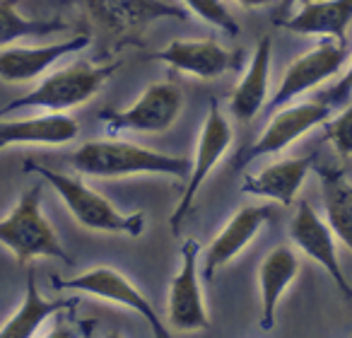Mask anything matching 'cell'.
<instances>
[{
  "label": "cell",
  "instance_id": "cell-15",
  "mask_svg": "<svg viewBox=\"0 0 352 338\" xmlns=\"http://www.w3.org/2000/svg\"><path fill=\"white\" fill-rule=\"evenodd\" d=\"M273 206H244L241 211H236L227 220V225L217 232L215 240L208 244L206 256H203V261H206V271H203L206 278H212L215 271H220L232 259H236L256 240L261 227L273 218Z\"/></svg>",
  "mask_w": 352,
  "mask_h": 338
},
{
  "label": "cell",
  "instance_id": "cell-5",
  "mask_svg": "<svg viewBox=\"0 0 352 338\" xmlns=\"http://www.w3.org/2000/svg\"><path fill=\"white\" fill-rule=\"evenodd\" d=\"M82 6L116 46L140 44V36L157 20L186 22L191 17L186 8L166 0H82Z\"/></svg>",
  "mask_w": 352,
  "mask_h": 338
},
{
  "label": "cell",
  "instance_id": "cell-10",
  "mask_svg": "<svg viewBox=\"0 0 352 338\" xmlns=\"http://www.w3.org/2000/svg\"><path fill=\"white\" fill-rule=\"evenodd\" d=\"M345 59L347 46L338 44L333 39L318 41L314 49H309L307 54H302L287 65V70H285L283 80L278 85V92L270 99V109L287 107L297 97H302L304 92L318 87L326 80L336 78L340 73Z\"/></svg>",
  "mask_w": 352,
  "mask_h": 338
},
{
  "label": "cell",
  "instance_id": "cell-8",
  "mask_svg": "<svg viewBox=\"0 0 352 338\" xmlns=\"http://www.w3.org/2000/svg\"><path fill=\"white\" fill-rule=\"evenodd\" d=\"M232 140H234V133H232V126L227 121V116L222 114L220 104L212 99L210 109H208V116L203 121L201 128V138H198V150H196V160L191 165V174L186 179V189L182 193V201L176 203L174 213H171L169 222L174 235L182 230L184 220L191 213L193 203H196V196L201 191V187L206 184V179L210 177V172L220 165V160L227 155Z\"/></svg>",
  "mask_w": 352,
  "mask_h": 338
},
{
  "label": "cell",
  "instance_id": "cell-22",
  "mask_svg": "<svg viewBox=\"0 0 352 338\" xmlns=\"http://www.w3.org/2000/svg\"><path fill=\"white\" fill-rule=\"evenodd\" d=\"M318 182H321L328 227L333 230L336 240H340L352 251V184L340 169H328V167H318Z\"/></svg>",
  "mask_w": 352,
  "mask_h": 338
},
{
  "label": "cell",
  "instance_id": "cell-2",
  "mask_svg": "<svg viewBox=\"0 0 352 338\" xmlns=\"http://www.w3.org/2000/svg\"><path fill=\"white\" fill-rule=\"evenodd\" d=\"M118 68H121V61L97 65L87 63V61H75V63L65 65L56 73H49L34 89L6 104L0 109V116H8L12 112H20V109H41L46 114H65L68 109L82 107L111 80V75Z\"/></svg>",
  "mask_w": 352,
  "mask_h": 338
},
{
  "label": "cell",
  "instance_id": "cell-31",
  "mask_svg": "<svg viewBox=\"0 0 352 338\" xmlns=\"http://www.w3.org/2000/svg\"><path fill=\"white\" fill-rule=\"evenodd\" d=\"M350 338H352V336H350Z\"/></svg>",
  "mask_w": 352,
  "mask_h": 338
},
{
  "label": "cell",
  "instance_id": "cell-4",
  "mask_svg": "<svg viewBox=\"0 0 352 338\" xmlns=\"http://www.w3.org/2000/svg\"><path fill=\"white\" fill-rule=\"evenodd\" d=\"M0 244L12 251L20 266L34 259H58L63 264H73L49 218L41 211V187L25 191L17 198L15 208L6 218H0Z\"/></svg>",
  "mask_w": 352,
  "mask_h": 338
},
{
  "label": "cell",
  "instance_id": "cell-26",
  "mask_svg": "<svg viewBox=\"0 0 352 338\" xmlns=\"http://www.w3.org/2000/svg\"><path fill=\"white\" fill-rule=\"evenodd\" d=\"M350 94H352V59H350L347 70L342 73V78H338V83L328 89V94L321 99V102H326L328 107H333V104H338V102H345Z\"/></svg>",
  "mask_w": 352,
  "mask_h": 338
},
{
  "label": "cell",
  "instance_id": "cell-13",
  "mask_svg": "<svg viewBox=\"0 0 352 338\" xmlns=\"http://www.w3.org/2000/svg\"><path fill=\"white\" fill-rule=\"evenodd\" d=\"M157 61L179 73L215 80L241 65V51H230L210 39H174L155 54Z\"/></svg>",
  "mask_w": 352,
  "mask_h": 338
},
{
  "label": "cell",
  "instance_id": "cell-21",
  "mask_svg": "<svg viewBox=\"0 0 352 338\" xmlns=\"http://www.w3.org/2000/svg\"><path fill=\"white\" fill-rule=\"evenodd\" d=\"M78 299H49L36 288L34 271L27 275V293L17 312L0 326V338H34V333L49 321L51 317L73 309Z\"/></svg>",
  "mask_w": 352,
  "mask_h": 338
},
{
  "label": "cell",
  "instance_id": "cell-11",
  "mask_svg": "<svg viewBox=\"0 0 352 338\" xmlns=\"http://www.w3.org/2000/svg\"><path fill=\"white\" fill-rule=\"evenodd\" d=\"M198 242L186 240L182 246V268L171 280L169 288V324L176 331L191 333L203 331L210 326V317H208L206 299H203L201 280H198Z\"/></svg>",
  "mask_w": 352,
  "mask_h": 338
},
{
  "label": "cell",
  "instance_id": "cell-14",
  "mask_svg": "<svg viewBox=\"0 0 352 338\" xmlns=\"http://www.w3.org/2000/svg\"><path fill=\"white\" fill-rule=\"evenodd\" d=\"M89 44H92V36L82 32L73 39H63L46 46H8L0 51V80L10 85L32 83V80L41 78L60 59L78 54V51L87 49Z\"/></svg>",
  "mask_w": 352,
  "mask_h": 338
},
{
  "label": "cell",
  "instance_id": "cell-23",
  "mask_svg": "<svg viewBox=\"0 0 352 338\" xmlns=\"http://www.w3.org/2000/svg\"><path fill=\"white\" fill-rule=\"evenodd\" d=\"M68 25L58 17H25L17 10V0H0V49H8L17 39H32V36H49L65 32Z\"/></svg>",
  "mask_w": 352,
  "mask_h": 338
},
{
  "label": "cell",
  "instance_id": "cell-19",
  "mask_svg": "<svg viewBox=\"0 0 352 338\" xmlns=\"http://www.w3.org/2000/svg\"><path fill=\"white\" fill-rule=\"evenodd\" d=\"M270 63H273V39L261 36L249 61V68H246L244 78L239 80L230 99V114L236 121H254L263 109V104L268 102Z\"/></svg>",
  "mask_w": 352,
  "mask_h": 338
},
{
  "label": "cell",
  "instance_id": "cell-24",
  "mask_svg": "<svg viewBox=\"0 0 352 338\" xmlns=\"http://www.w3.org/2000/svg\"><path fill=\"white\" fill-rule=\"evenodd\" d=\"M184 6L191 15H196L198 20L208 22V25L217 27L225 34L236 36L239 34V25H236L234 15L230 12V8L222 0H184Z\"/></svg>",
  "mask_w": 352,
  "mask_h": 338
},
{
  "label": "cell",
  "instance_id": "cell-28",
  "mask_svg": "<svg viewBox=\"0 0 352 338\" xmlns=\"http://www.w3.org/2000/svg\"><path fill=\"white\" fill-rule=\"evenodd\" d=\"M236 6H241V8H246V10H256V8H265V6H270L273 0H234Z\"/></svg>",
  "mask_w": 352,
  "mask_h": 338
},
{
  "label": "cell",
  "instance_id": "cell-7",
  "mask_svg": "<svg viewBox=\"0 0 352 338\" xmlns=\"http://www.w3.org/2000/svg\"><path fill=\"white\" fill-rule=\"evenodd\" d=\"M184 109V92L176 83H152L135 102L123 112L99 114L109 133H164L174 126Z\"/></svg>",
  "mask_w": 352,
  "mask_h": 338
},
{
  "label": "cell",
  "instance_id": "cell-17",
  "mask_svg": "<svg viewBox=\"0 0 352 338\" xmlns=\"http://www.w3.org/2000/svg\"><path fill=\"white\" fill-rule=\"evenodd\" d=\"M287 32L304 36H326L347 46V27L352 25V0H307L287 20H278Z\"/></svg>",
  "mask_w": 352,
  "mask_h": 338
},
{
  "label": "cell",
  "instance_id": "cell-3",
  "mask_svg": "<svg viewBox=\"0 0 352 338\" xmlns=\"http://www.w3.org/2000/svg\"><path fill=\"white\" fill-rule=\"evenodd\" d=\"M25 172L39 174L49 187H54V191L65 203V208L75 218V222L87 227V230L113 232V235L128 237H140L142 230H145V215L142 213H121L102 193L89 189L82 179L54 172V169H49V167L39 165L34 160L25 162Z\"/></svg>",
  "mask_w": 352,
  "mask_h": 338
},
{
  "label": "cell",
  "instance_id": "cell-9",
  "mask_svg": "<svg viewBox=\"0 0 352 338\" xmlns=\"http://www.w3.org/2000/svg\"><path fill=\"white\" fill-rule=\"evenodd\" d=\"M331 109L326 102L316 99V102H299L280 107L278 114L268 121L258 138L251 142L246 150L239 152L236 157V167H244L249 162L258 160L263 155H278L285 147H289L294 140L307 136L311 128L321 126L331 118Z\"/></svg>",
  "mask_w": 352,
  "mask_h": 338
},
{
  "label": "cell",
  "instance_id": "cell-18",
  "mask_svg": "<svg viewBox=\"0 0 352 338\" xmlns=\"http://www.w3.org/2000/svg\"><path fill=\"white\" fill-rule=\"evenodd\" d=\"M80 133V123L68 114H41L30 118H0V150L10 145H65Z\"/></svg>",
  "mask_w": 352,
  "mask_h": 338
},
{
  "label": "cell",
  "instance_id": "cell-20",
  "mask_svg": "<svg viewBox=\"0 0 352 338\" xmlns=\"http://www.w3.org/2000/svg\"><path fill=\"white\" fill-rule=\"evenodd\" d=\"M299 273V256L289 246H275L258 268L261 288V328L270 331L275 326V312L285 290L294 283Z\"/></svg>",
  "mask_w": 352,
  "mask_h": 338
},
{
  "label": "cell",
  "instance_id": "cell-12",
  "mask_svg": "<svg viewBox=\"0 0 352 338\" xmlns=\"http://www.w3.org/2000/svg\"><path fill=\"white\" fill-rule=\"evenodd\" d=\"M289 237H292L294 246L299 251H304L309 259L316 261L331 275L333 283L338 285V290L345 297H352V285L347 283L345 273L340 268V261H338L336 235L328 227V222L321 220V215L307 201H299L297 213L292 218V225H289Z\"/></svg>",
  "mask_w": 352,
  "mask_h": 338
},
{
  "label": "cell",
  "instance_id": "cell-25",
  "mask_svg": "<svg viewBox=\"0 0 352 338\" xmlns=\"http://www.w3.org/2000/svg\"><path fill=\"white\" fill-rule=\"evenodd\" d=\"M323 131H326V140H331L333 150L342 157V160H350L352 157V104L347 109H342L338 116L328 118L323 123Z\"/></svg>",
  "mask_w": 352,
  "mask_h": 338
},
{
  "label": "cell",
  "instance_id": "cell-27",
  "mask_svg": "<svg viewBox=\"0 0 352 338\" xmlns=\"http://www.w3.org/2000/svg\"><path fill=\"white\" fill-rule=\"evenodd\" d=\"M80 336H82V333H80L75 326H70V324H58V326H56L51 333H46L44 338H80Z\"/></svg>",
  "mask_w": 352,
  "mask_h": 338
},
{
  "label": "cell",
  "instance_id": "cell-16",
  "mask_svg": "<svg viewBox=\"0 0 352 338\" xmlns=\"http://www.w3.org/2000/svg\"><path fill=\"white\" fill-rule=\"evenodd\" d=\"M314 162H316V155L287 157V160L273 162L265 169H261L258 174H249L241 184V191L258 198L278 201L280 206H292L299 189L311 172Z\"/></svg>",
  "mask_w": 352,
  "mask_h": 338
},
{
  "label": "cell",
  "instance_id": "cell-30",
  "mask_svg": "<svg viewBox=\"0 0 352 338\" xmlns=\"http://www.w3.org/2000/svg\"><path fill=\"white\" fill-rule=\"evenodd\" d=\"M107 338H123L121 333H111V336H107Z\"/></svg>",
  "mask_w": 352,
  "mask_h": 338
},
{
  "label": "cell",
  "instance_id": "cell-1",
  "mask_svg": "<svg viewBox=\"0 0 352 338\" xmlns=\"http://www.w3.org/2000/svg\"><path fill=\"white\" fill-rule=\"evenodd\" d=\"M70 165L75 172L99 179L133 177V174H169V177L188 179L193 162L186 157L150 150L135 142L104 138V140H89L80 145L70 155Z\"/></svg>",
  "mask_w": 352,
  "mask_h": 338
},
{
  "label": "cell",
  "instance_id": "cell-29",
  "mask_svg": "<svg viewBox=\"0 0 352 338\" xmlns=\"http://www.w3.org/2000/svg\"><path fill=\"white\" fill-rule=\"evenodd\" d=\"M307 0H280V8H283V12H287V10H292L294 6H304Z\"/></svg>",
  "mask_w": 352,
  "mask_h": 338
},
{
  "label": "cell",
  "instance_id": "cell-6",
  "mask_svg": "<svg viewBox=\"0 0 352 338\" xmlns=\"http://www.w3.org/2000/svg\"><path fill=\"white\" fill-rule=\"evenodd\" d=\"M54 288L56 290H75V293H87L94 295L99 299H107V302L121 304V307L135 312L138 317H142L147 321V326L152 328L155 338H171L169 328H166L164 319L157 314L155 304L116 268H109V266H97V268H89L85 273L75 275V278L60 280L54 275Z\"/></svg>",
  "mask_w": 352,
  "mask_h": 338
}]
</instances>
